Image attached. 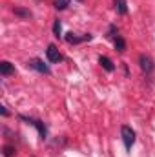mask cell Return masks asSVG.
<instances>
[{
    "label": "cell",
    "mask_w": 155,
    "mask_h": 157,
    "mask_svg": "<svg viewBox=\"0 0 155 157\" xmlns=\"http://www.w3.org/2000/svg\"><path fill=\"white\" fill-rule=\"evenodd\" d=\"M120 133H122V143H124L126 150H130L131 144L135 143V132H133L130 126H122V128H120Z\"/></svg>",
    "instance_id": "obj_1"
},
{
    "label": "cell",
    "mask_w": 155,
    "mask_h": 157,
    "mask_svg": "<svg viewBox=\"0 0 155 157\" xmlns=\"http://www.w3.org/2000/svg\"><path fill=\"white\" fill-rule=\"evenodd\" d=\"M46 55H47V60H49V62H60V60H62V55H60V51L57 49L55 44H49V46H47Z\"/></svg>",
    "instance_id": "obj_2"
},
{
    "label": "cell",
    "mask_w": 155,
    "mask_h": 157,
    "mask_svg": "<svg viewBox=\"0 0 155 157\" xmlns=\"http://www.w3.org/2000/svg\"><path fill=\"white\" fill-rule=\"evenodd\" d=\"M22 121H26V122H28V124H31V126H35V128H37V130H39V133H40V137H42V139H44V137H46V133H47V132H46V126H44V122H40L39 119H31V117H24V115H22Z\"/></svg>",
    "instance_id": "obj_3"
},
{
    "label": "cell",
    "mask_w": 155,
    "mask_h": 157,
    "mask_svg": "<svg viewBox=\"0 0 155 157\" xmlns=\"http://www.w3.org/2000/svg\"><path fill=\"white\" fill-rule=\"evenodd\" d=\"M139 64H141L142 71H146V73H152V71H153V60H152L148 55H141V57H139Z\"/></svg>",
    "instance_id": "obj_4"
},
{
    "label": "cell",
    "mask_w": 155,
    "mask_h": 157,
    "mask_svg": "<svg viewBox=\"0 0 155 157\" xmlns=\"http://www.w3.org/2000/svg\"><path fill=\"white\" fill-rule=\"evenodd\" d=\"M28 66L33 68V70H37V71H40V73H49V68H47L40 59H31V60L28 62Z\"/></svg>",
    "instance_id": "obj_5"
},
{
    "label": "cell",
    "mask_w": 155,
    "mask_h": 157,
    "mask_svg": "<svg viewBox=\"0 0 155 157\" xmlns=\"http://www.w3.org/2000/svg\"><path fill=\"white\" fill-rule=\"evenodd\" d=\"M0 73H2V77H9V75L15 73V66L11 62L4 60V62H0Z\"/></svg>",
    "instance_id": "obj_6"
},
{
    "label": "cell",
    "mask_w": 155,
    "mask_h": 157,
    "mask_svg": "<svg viewBox=\"0 0 155 157\" xmlns=\"http://www.w3.org/2000/svg\"><path fill=\"white\" fill-rule=\"evenodd\" d=\"M99 62H100V66H102V68H104L106 71H113V70H115L113 62H112V60H110L108 57H100V59H99Z\"/></svg>",
    "instance_id": "obj_7"
},
{
    "label": "cell",
    "mask_w": 155,
    "mask_h": 157,
    "mask_svg": "<svg viewBox=\"0 0 155 157\" xmlns=\"http://www.w3.org/2000/svg\"><path fill=\"white\" fill-rule=\"evenodd\" d=\"M91 39V35H86V37H75L73 33H68V37L66 40L70 42V44H78V42H82V40H89Z\"/></svg>",
    "instance_id": "obj_8"
},
{
    "label": "cell",
    "mask_w": 155,
    "mask_h": 157,
    "mask_svg": "<svg viewBox=\"0 0 155 157\" xmlns=\"http://www.w3.org/2000/svg\"><path fill=\"white\" fill-rule=\"evenodd\" d=\"M115 7H117V11H119L120 15H126V11H128L126 0H115Z\"/></svg>",
    "instance_id": "obj_9"
},
{
    "label": "cell",
    "mask_w": 155,
    "mask_h": 157,
    "mask_svg": "<svg viewBox=\"0 0 155 157\" xmlns=\"http://www.w3.org/2000/svg\"><path fill=\"white\" fill-rule=\"evenodd\" d=\"M13 13H15V15H18V17H22V18H29V17H31V13H29L28 9H20V7H15V9H13Z\"/></svg>",
    "instance_id": "obj_10"
},
{
    "label": "cell",
    "mask_w": 155,
    "mask_h": 157,
    "mask_svg": "<svg viewBox=\"0 0 155 157\" xmlns=\"http://www.w3.org/2000/svg\"><path fill=\"white\" fill-rule=\"evenodd\" d=\"M115 48L119 49V51H124V49H126V42H124L122 37H119V35L115 37Z\"/></svg>",
    "instance_id": "obj_11"
},
{
    "label": "cell",
    "mask_w": 155,
    "mask_h": 157,
    "mask_svg": "<svg viewBox=\"0 0 155 157\" xmlns=\"http://www.w3.org/2000/svg\"><path fill=\"white\" fill-rule=\"evenodd\" d=\"M70 6V0H55V7L57 9H66Z\"/></svg>",
    "instance_id": "obj_12"
},
{
    "label": "cell",
    "mask_w": 155,
    "mask_h": 157,
    "mask_svg": "<svg viewBox=\"0 0 155 157\" xmlns=\"http://www.w3.org/2000/svg\"><path fill=\"white\" fill-rule=\"evenodd\" d=\"M53 31H55L57 37L60 35V31H62V24H60V20H55V24H53Z\"/></svg>",
    "instance_id": "obj_13"
},
{
    "label": "cell",
    "mask_w": 155,
    "mask_h": 157,
    "mask_svg": "<svg viewBox=\"0 0 155 157\" xmlns=\"http://www.w3.org/2000/svg\"><path fill=\"white\" fill-rule=\"evenodd\" d=\"M11 154H13V148H11V146H6V148H4V155L11 157Z\"/></svg>",
    "instance_id": "obj_14"
}]
</instances>
